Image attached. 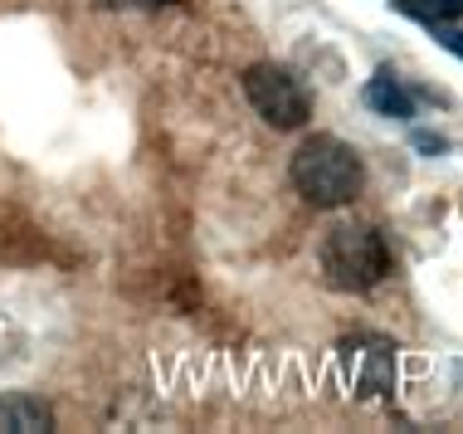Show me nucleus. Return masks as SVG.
<instances>
[{
  "instance_id": "7ed1b4c3",
  "label": "nucleus",
  "mask_w": 463,
  "mask_h": 434,
  "mask_svg": "<svg viewBox=\"0 0 463 434\" xmlns=\"http://www.w3.org/2000/svg\"><path fill=\"white\" fill-rule=\"evenodd\" d=\"M244 98H249V108L279 132H298L312 118V103H307L303 83L279 64H249L244 69Z\"/></svg>"
},
{
  "instance_id": "20e7f679",
  "label": "nucleus",
  "mask_w": 463,
  "mask_h": 434,
  "mask_svg": "<svg viewBox=\"0 0 463 434\" xmlns=\"http://www.w3.org/2000/svg\"><path fill=\"white\" fill-rule=\"evenodd\" d=\"M54 429V410L49 401L30 391H5L0 395V434H49Z\"/></svg>"
},
{
  "instance_id": "f257e3e1",
  "label": "nucleus",
  "mask_w": 463,
  "mask_h": 434,
  "mask_svg": "<svg viewBox=\"0 0 463 434\" xmlns=\"http://www.w3.org/2000/svg\"><path fill=\"white\" fill-rule=\"evenodd\" d=\"M293 185L307 205L317 210H342L361 195V181H366V166H361L356 146H346L342 137H307L303 146L293 152Z\"/></svg>"
},
{
  "instance_id": "0eeeda50",
  "label": "nucleus",
  "mask_w": 463,
  "mask_h": 434,
  "mask_svg": "<svg viewBox=\"0 0 463 434\" xmlns=\"http://www.w3.org/2000/svg\"><path fill=\"white\" fill-rule=\"evenodd\" d=\"M434 40H439L449 54L463 59V30H458V24H434Z\"/></svg>"
},
{
  "instance_id": "6e6552de",
  "label": "nucleus",
  "mask_w": 463,
  "mask_h": 434,
  "mask_svg": "<svg viewBox=\"0 0 463 434\" xmlns=\"http://www.w3.org/2000/svg\"><path fill=\"white\" fill-rule=\"evenodd\" d=\"M410 142H415V152H424V156H444L449 152V142L439 137V132H415Z\"/></svg>"
},
{
  "instance_id": "1a4fd4ad",
  "label": "nucleus",
  "mask_w": 463,
  "mask_h": 434,
  "mask_svg": "<svg viewBox=\"0 0 463 434\" xmlns=\"http://www.w3.org/2000/svg\"><path fill=\"white\" fill-rule=\"evenodd\" d=\"M98 5H112V10H161L171 0H98Z\"/></svg>"
},
{
  "instance_id": "423d86ee",
  "label": "nucleus",
  "mask_w": 463,
  "mask_h": 434,
  "mask_svg": "<svg viewBox=\"0 0 463 434\" xmlns=\"http://www.w3.org/2000/svg\"><path fill=\"white\" fill-rule=\"evenodd\" d=\"M400 15L420 20V24H458L463 20V0H395Z\"/></svg>"
},
{
  "instance_id": "39448f33",
  "label": "nucleus",
  "mask_w": 463,
  "mask_h": 434,
  "mask_svg": "<svg viewBox=\"0 0 463 434\" xmlns=\"http://www.w3.org/2000/svg\"><path fill=\"white\" fill-rule=\"evenodd\" d=\"M361 98H366V108L381 113V118H395V122L415 118V98H410V89L395 79L391 69H375L366 79V89H361Z\"/></svg>"
},
{
  "instance_id": "f03ea898",
  "label": "nucleus",
  "mask_w": 463,
  "mask_h": 434,
  "mask_svg": "<svg viewBox=\"0 0 463 434\" xmlns=\"http://www.w3.org/2000/svg\"><path fill=\"white\" fill-rule=\"evenodd\" d=\"M317 264L336 293H366L391 274V250H385L381 230L361 225V220H342L322 234Z\"/></svg>"
}]
</instances>
